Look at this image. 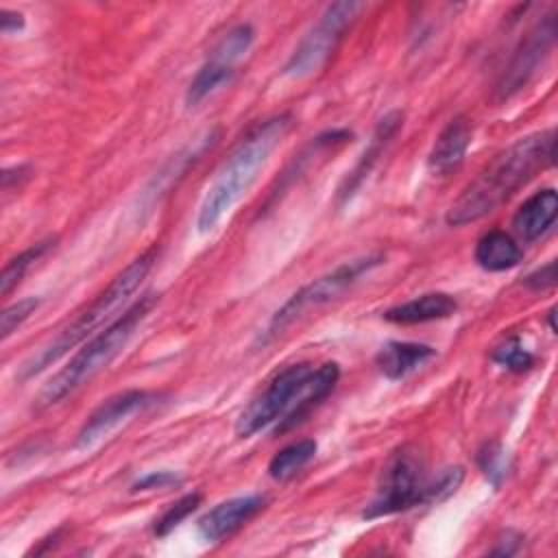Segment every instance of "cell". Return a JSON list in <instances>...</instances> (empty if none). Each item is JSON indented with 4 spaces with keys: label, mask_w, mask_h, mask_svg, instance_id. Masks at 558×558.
Here are the masks:
<instances>
[{
    "label": "cell",
    "mask_w": 558,
    "mask_h": 558,
    "mask_svg": "<svg viewBox=\"0 0 558 558\" xmlns=\"http://www.w3.org/2000/svg\"><path fill=\"white\" fill-rule=\"evenodd\" d=\"M554 146L556 131L545 129L523 135L501 148L449 205L445 216L447 225L464 227L493 214L536 172L554 163Z\"/></svg>",
    "instance_id": "1"
},
{
    "label": "cell",
    "mask_w": 558,
    "mask_h": 558,
    "mask_svg": "<svg viewBox=\"0 0 558 558\" xmlns=\"http://www.w3.org/2000/svg\"><path fill=\"white\" fill-rule=\"evenodd\" d=\"M292 126L290 113H277L257 122L231 150L207 192L201 198L196 211V229L198 233H209L225 214L246 194L257 172L268 161L270 153L281 144L286 133Z\"/></svg>",
    "instance_id": "2"
},
{
    "label": "cell",
    "mask_w": 558,
    "mask_h": 558,
    "mask_svg": "<svg viewBox=\"0 0 558 558\" xmlns=\"http://www.w3.org/2000/svg\"><path fill=\"white\" fill-rule=\"evenodd\" d=\"M157 259V246L146 248L140 253L133 262H129L113 279L111 283L72 320L68 323L50 342H46L37 353H33L22 366H20V381H26L48 366H52L59 357H63L70 349L85 342L96 329H100L140 288V283L146 279L148 270L153 268Z\"/></svg>",
    "instance_id": "3"
},
{
    "label": "cell",
    "mask_w": 558,
    "mask_h": 558,
    "mask_svg": "<svg viewBox=\"0 0 558 558\" xmlns=\"http://www.w3.org/2000/svg\"><path fill=\"white\" fill-rule=\"evenodd\" d=\"M155 305V294H142L124 314L109 323L102 331L92 336L37 392L35 408L46 410L63 401L68 395L87 384L96 373L107 368L126 347L140 323Z\"/></svg>",
    "instance_id": "4"
},
{
    "label": "cell",
    "mask_w": 558,
    "mask_h": 558,
    "mask_svg": "<svg viewBox=\"0 0 558 558\" xmlns=\"http://www.w3.org/2000/svg\"><path fill=\"white\" fill-rule=\"evenodd\" d=\"M384 264V255L381 253H373V255H364L351 262H342L340 266H336L333 270L312 279L310 283H305L303 288H299L268 320V325L264 327V331L259 333L257 342L266 344L270 340H275L277 336H281L294 320H299L303 314H307L310 310H316L333 299H338L342 292H347L360 277L368 275L373 268Z\"/></svg>",
    "instance_id": "5"
},
{
    "label": "cell",
    "mask_w": 558,
    "mask_h": 558,
    "mask_svg": "<svg viewBox=\"0 0 558 558\" xmlns=\"http://www.w3.org/2000/svg\"><path fill=\"white\" fill-rule=\"evenodd\" d=\"M425 493L427 477L423 458L414 447L403 445L386 460L377 482V493L373 501L362 510V517L381 519L410 510L414 506H423Z\"/></svg>",
    "instance_id": "6"
},
{
    "label": "cell",
    "mask_w": 558,
    "mask_h": 558,
    "mask_svg": "<svg viewBox=\"0 0 558 558\" xmlns=\"http://www.w3.org/2000/svg\"><path fill=\"white\" fill-rule=\"evenodd\" d=\"M364 7V2L353 0L329 4L318 17V22L301 37V41L283 63L281 74L290 78H303L323 70L329 57L333 54L338 41L342 39V33Z\"/></svg>",
    "instance_id": "7"
},
{
    "label": "cell",
    "mask_w": 558,
    "mask_h": 558,
    "mask_svg": "<svg viewBox=\"0 0 558 558\" xmlns=\"http://www.w3.org/2000/svg\"><path fill=\"white\" fill-rule=\"evenodd\" d=\"M314 366L307 362L290 364L279 371L268 386L248 401V405L235 418V434L240 438H251L253 434L262 432L264 427L281 421L290 408L294 405L296 397L305 388Z\"/></svg>",
    "instance_id": "8"
},
{
    "label": "cell",
    "mask_w": 558,
    "mask_h": 558,
    "mask_svg": "<svg viewBox=\"0 0 558 558\" xmlns=\"http://www.w3.org/2000/svg\"><path fill=\"white\" fill-rule=\"evenodd\" d=\"M253 41L255 28L248 22H240L231 26L227 33H222L209 50L205 63L190 81L185 89V105L194 107L207 96H211L216 89H220L225 83H229L235 72V63L251 50Z\"/></svg>",
    "instance_id": "9"
},
{
    "label": "cell",
    "mask_w": 558,
    "mask_h": 558,
    "mask_svg": "<svg viewBox=\"0 0 558 558\" xmlns=\"http://www.w3.org/2000/svg\"><path fill=\"white\" fill-rule=\"evenodd\" d=\"M554 41H556V17L547 15L534 28L527 31V35L519 41L517 50L512 52L508 65L504 68L495 85V94L499 100L512 98L532 81V76L543 65V61L549 57Z\"/></svg>",
    "instance_id": "10"
},
{
    "label": "cell",
    "mask_w": 558,
    "mask_h": 558,
    "mask_svg": "<svg viewBox=\"0 0 558 558\" xmlns=\"http://www.w3.org/2000/svg\"><path fill=\"white\" fill-rule=\"evenodd\" d=\"M159 399L157 392L131 388L124 392H118L102 401L83 423V427L76 434L74 447L76 449H89L105 436H109L116 427H120L124 421L135 416L137 412L150 408Z\"/></svg>",
    "instance_id": "11"
},
{
    "label": "cell",
    "mask_w": 558,
    "mask_h": 558,
    "mask_svg": "<svg viewBox=\"0 0 558 558\" xmlns=\"http://www.w3.org/2000/svg\"><path fill=\"white\" fill-rule=\"evenodd\" d=\"M403 126V111L399 109H392L388 111L384 118L377 120L375 129H373V135L364 148V153L360 155L357 163L353 166V170L344 177V181L340 183L338 192H336V203L338 205H344L349 203L355 192L362 187V183L371 177V172L375 170L379 157L386 153V148L390 146V142L395 140V135L401 131Z\"/></svg>",
    "instance_id": "12"
},
{
    "label": "cell",
    "mask_w": 558,
    "mask_h": 558,
    "mask_svg": "<svg viewBox=\"0 0 558 558\" xmlns=\"http://www.w3.org/2000/svg\"><path fill=\"white\" fill-rule=\"evenodd\" d=\"M266 506L264 495H240L225 499L209 508L196 523L198 534L207 543H220L233 532H238L246 521H251Z\"/></svg>",
    "instance_id": "13"
},
{
    "label": "cell",
    "mask_w": 558,
    "mask_h": 558,
    "mask_svg": "<svg viewBox=\"0 0 558 558\" xmlns=\"http://www.w3.org/2000/svg\"><path fill=\"white\" fill-rule=\"evenodd\" d=\"M473 126L469 118L456 116L451 118L445 129L438 133L429 155H427V168L434 177H447L453 170H458L466 157V150L471 146Z\"/></svg>",
    "instance_id": "14"
},
{
    "label": "cell",
    "mask_w": 558,
    "mask_h": 558,
    "mask_svg": "<svg viewBox=\"0 0 558 558\" xmlns=\"http://www.w3.org/2000/svg\"><path fill=\"white\" fill-rule=\"evenodd\" d=\"M338 377H340V368L336 362H325L318 368H314L305 388L301 390L294 405L290 408V412L281 421H277L275 434H283L294 425H299L320 401H325L331 395V390L338 384Z\"/></svg>",
    "instance_id": "15"
},
{
    "label": "cell",
    "mask_w": 558,
    "mask_h": 558,
    "mask_svg": "<svg viewBox=\"0 0 558 558\" xmlns=\"http://www.w3.org/2000/svg\"><path fill=\"white\" fill-rule=\"evenodd\" d=\"M558 216V194L554 187H545L534 192L523 205L517 209L512 218V229L523 242H534L545 235Z\"/></svg>",
    "instance_id": "16"
},
{
    "label": "cell",
    "mask_w": 558,
    "mask_h": 558,
    "mask_svg": "<svg viewBox=\"0 0 558 558\" xmlns=\"http://www.w3.org/2000/svg\"><path fill=\"white\" fill-rule=\"evenodd\" d=\"M456 310H458V301L451 294L425 292L416 299L388 307L381 316L384 320L395 325H418V323L449 318L451 314H456Z\"/></svg>",
    "instance_id": "17"
},
{
    "label": "cell",
    "mask_w": 558,
    "mask_h": 558,
    "mask_svg": "<svg viewBox=\"0 0 558 558\" xmlns=\"http://www.w3.org/2000/svg\"><path fill=\"white\" fill-rule=\"evenodd\" d=\"M436 349H432L429 344H421V342H386L375 362L379 366V371L384 373V377H388L390 381H399L405 375H410L412 371H416L423 362H427L429 357H434Z\"/></svg>",
    "instance_id": "18"
},
{
    "label": "cell",
    "mask_w": 558,
    "mask_h": 558,
    "mask_svg": "<svg viewBox=\"0 0 558 558\" xmlns=\"http://www.w3.org/2000/svg\"><path fill=\"white\" fill-rule=\"evenodd\" d=\"M521 257L523 251L517 240L501 229L486 231L475 244V262L488 272L510 270L521 262Z\"/></svg>",
    "instance_id": "19"
},
{
    "label": "cell",
    "mask_w": 558,
    "mask_h": 558,
    "mask_svg": "<svg viewBox=\"0 0 558 558\" xmlns=\"http://www.w3.org/2000/svg\"><path fill=\"white\" fill-rule=\"evenodd\" d=\"M316 449H318V445L312 438H303V440L286 445L270 458L268 475L275 482H288L316 456Z\"/></svg>",
    "instance_id": "20"
},
{
    "label": "cell",
    "mask_w": 558,
    "mask_h": 558,
    "mask_svg": "<svg viewBox=\"0 0 558 558\" xmlns=\"http://www.w3.org/2000/svg\"><path fill=\"white\" fill-rule=\"evenodd\" d=\"M54 246V238H46V240H39L35 244H31L28 248H24L22 253H17L15 257H11L4 268H2V275H0V294L2 296H9L17 283L24 279L26 270L39 259L44 257L50 248Z\"/></svg>",
    "instance_id": "21"
},
{
    "label": "cell",
    "mask_w": 558,
    "mask_h": 558,
    "mask_svg": "<svg viewBox=\"0 0 558 558\" xmlns=\"http://www.w3.org/2000/svg\"><path fill=\"white\" fill-rule=\"evenodd\" d=\"M490 360L512 373H523L534 364V355L523 347L519 336H510L501 344H497L490 353Z\"/></svg>",
    "instance_id": "22"
},
{
    "label": "cell",
    "mask_w": 558,
    "mask_h": 558,
    "mask_svg": "<svg viewBox=\"0 0 558 558\" xmlns=\"http://www.w3.org/2000/svg\"><path fill=\"white\" fill-rule=\"evenodd\" d=\"M201 506V493H187L183 497H179L174 504H170L163 514L155 521L153 532L155 536H168L174 527H179L196 508Z\"/></svg>",
    "instance_id": "23"
},
{
    "label": "cell",
    "mask_w": 558,
    "mask_h": 558,
    "mask_svg": "<svg viewBox=\"0 0 558 558\" xmlns=\"http://www.w3.org/2000/svg\"><path fill=\"white\" fill-rule=\"evenodd\" d=\"M477 464L482 469V473L488 477V482L493 486H499V482L506 477L508 473V458L504 447L497 440L484 442L477 451Z\"/></svg>",
    "instance_id": "24"
},
{
    "label": "cell",
    "mask_w": 558,
    "mask_h": 558,
    "mask_svg": "<svg viewBox=\"0 0 558 558\" xmlns=\"http://www.w3.org/2000/svg\"><path fill=\"white\" fill-rule=\"evenodd\" d=\"M464 469L462 466H447L442 469L436 477L427 480V493H425V504H438L453 495L458 486L462 484Z\"/></svg>",
    "instance_id": "25"
},
{
    "label": "cell",
    "mask_w": 558,
    "mask_h": 558,
    "mask_svg": "<svg viewBox=\"0 0 558 558\" xmlns=\"http://www.w3.org/2000/svg\"><path fill=\"white\" fill-rule=\"evenodd\" d=\"M39 303H41V299L26 296V299H20V301L11 303L9 307H4L2 318H0V338L7 340L39 307Z\"/></svg>",
    "instance_id": "26"
},
{
    "label": "cell",
    "mask_w": 558,
    "mask_h": 558,
    "mask_svg": "<svg viewBox=\"0 0 558 558\" xmlns=\"http://www.w3.org/2000/svg\"><path fill=\"white\" fill-rule=\"evenodd\" d=\"M523 286L532 292H543V290H549L556 286V262H547L545 266L532 270L525 279H523Z\"/></svg>",
    "instance_id": "27"
},
{
    "label": "cell",
    "mask_w": 558,
    "mask_h": 558,
    "mask_svg": "<svg viewBox=\"0 0 558 558\" xmlns=\"http://www.w3.org/2000/svg\"><path fill=\"white\" fill-rule=\"evenodd\" d=\"M172 484H179V477L174 473H170V471H150L133 484V490H153V488H166V486H172Z\"/></svg>",
    "instance_id": "28"
},
{
    "label": "cell",
    "mask_w": 558,
    "mask_h": 558,
    "mask_svg": "<svg viewBox=\"0 0 558 558\" xmlns=\"http://www.w3.org/2000/svg\"><path fill=\"white\" fill-rule=\"evenodd\" d=\"M22 28H24V15L20 11L2 7L0 9V33L2 35H13Z\"/></svg>",
    "instance_id": "29"
},
{
    "label": "cell",
    "mask_w": 558,
    "mask_h": 558,
    "mask_svg": "<svg viewBox=\"0 0 558 558\" xmlns=\"http://www.w3.org/2000/svg\"><path fill=\"white\" fill-rule=\"evenodd\" d=\"M519 547H521V536H519V534H514V532H506V534L497 541V547H495V549H490V554L510 556V554H514Z\"/></svg>",
    "instance_id": "30"
},
{
    "label": "cell",
    "mask_w": 558,
    "mask_h": 558,
    "mask_svg": "<svg viewBox=\"0 0 558 558\" xmlns=\"http://www.w3.org/2000/svg\"><path fill=\"white\" fill-rule=\"evenodd\" d=\"M554 316H556V310L551 307V310L547 312V320H549V327H551V331H556V323H554Z\"/></svg>",
    "instance_id": "31"
}]
</instances>
